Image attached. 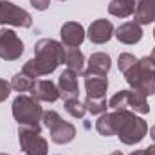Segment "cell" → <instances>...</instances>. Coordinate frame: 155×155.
<instances>
[{"label": "cell", "instance_id": "1", "mask_svg": "<svg viewBox=\"0 0 155 155\" xmlns=\"http://www.w3.org/2000/svg\"><path fill=\"white\" fill-rule=\"evenodd\" d=\"M61 63H65L63 43L52 38H41L35 43V58H31L27 63H24L22 72L25 76L36 79V78L52 74Z\"/></svg>", "mask_w": 155, "mask_h": 155}, {"label": "cell", "instance_id": "2", "mask_svg": "<svg viewBox=\"0 0 155 155\" xmlns=\"http://www.w3.org/2000/svg\"><path fill=\"white\" fill-rule=\"evenodd\" d=\"M116 135L123 144H139L148 135V124L143 117L130 110H114Z\"/></svg>", "mask_w": 155, "mask_h": 155}, {"label": "cell", "instance_id": "3", "mask_svg": "<svg viewBox=\"0 0 155 155\" xmlns=\"http://www.w3.org/2000/svg\"><path fill=\"white\" fill-rule=\"evenodd\" d=\"M123 76L132 90H135L146 97L155 96V63L150 56L139 58L137 63Z\"/></svg>", "mask_w": 155, "mask_h": 155}, {"label": "cell", "instance_id": "4", "mask_svg": "<svg viewBox=\"0 0 155 155\" xmlns=\"http://www.w3.org/2000/svg\"><path fill=\"white\" fill-rule=\"evenodd\" d=\"M11 110L18 124H40L43 116V108L40 101L35 96H25V94H20L15 97Z\"/></svg>", "mask_w": 155, "mask_h": 155}, {"label": "cell", "instance_id": "5", "mask_svg": "<svg viewBox=\"0 0 155 155\" xmlns=\"http://www.w3.org/2000/svg\"><path fill=\"white\" fill-rule=\"evenodd\" d=\"M18 143L24 155H47L49 144L41 137L40 124H18Z\"/></svg>", "mask_w": 155, "mask_h": 155}, {"label": "cell", "instance_id": "6", "mask_svg": "<svg viewBox=\"0 0 155 155\" xmlns=\"http://www.w3.org/2000/svg\"><path fill=\"white\" fill-rule=\"evenodd\" d=\"M43 124L49 128L51 134V141L56 144H69L71 141H74L76 137V126L69 121H63V117L60 116L56 110H45L41 116Z\"/></svg>", "mask_w": 155, "mask_h": 155}, {"label": "cell", "instance_id": "7", "mask_svg": "<svg viewBox=\"0 0 155 155\" xmlns=\"http://www.w3.org/2000/svg\"><path fill=\"white\" fill-rule=\"evenodd\" d=\"M108 108L112 110H130L135 114H150V105L146 101V96L128 88V90H119L116 92L110 101Z\"/></svg>", "mask_w": 155, "mask_h": 155}, {"label": "cell", "instance_id": "8", "mask_svg": "<svg viewBox=\"0 0 155 155\" xmlns=\"http://www.w3.org/2000/svg\"><path fill=\"white\" fill-rule=\"evenodd\" d=\"M0 25H13V27H31L33 25V16L15 5L9 0H0Z\"/></svg>", "mask_w": 155, "mask_h": 155}, {"label": "cell", "instance_id": "9", "mask_svg": "<svg viewBox=\"0 0 155 155\" xmlns=\"http://www.w3.org/2000/svg\"><path fill=\"white\" fill-rule=\"evenodd\" d=\"M24 54V41L13 29H0V58L15 61Z\"/></svg>", "mask_w": 155, "mask_h": 155}, {"label": "cell", "instance_id": "10", "mask_svg": "<svg viewBox=\"0 0 155 155\" xmlns=\"http://www.w3.org/2000/svg\"><path fill=\"white\" fill-rule=\"evenodd\" d=\"M85 29L81 24L78 22H65L60 29V38L63 47H79L83 41H85Z\"/></svg>", "mask_w": 155, "mask_h": 155}, {"label": "cell", "instance_id": "11", "mask_svg": "<svg viewBox=\"0 0 155 155\" xmlns=\"http://www.w3.org/2000/svg\"><path fill=\"white\" fill-rule=\"evenodd\" d=\"M114 25H112V22L110 20H105V18H99V20H94L92 24H90V27H88V31H87V36L88 40L92 41V43H97V45H101V43H107L108 40L114 36Z\"/></svg>", "mask_w": 155, "mask_h": 155}, {"label": "cell", "instance_id": "12", "mask_svg": "<svg viewBox=\"0 0 155 155\" xmlns=\"http://www.w3.org/2000/svg\"><path fill=\"white\" fill-rule=\"evenodd\" d=\"M58 90H60V96L65 99H72L79 96V81H78V74L74 71L67 69L63 71L60 78H58Z\"/></svg>", "mask_w": 155, "mask_h": 155}, {"label": "cell", "instance_id": "13", "mask_svg": "<svg viewBox=\"0 0 155 155\" xmlns=\"http://www.w3.org/2000/svg\"><path fill=\"white\" fill-rule=\"evenodd\" d=\"M87 65L88 67L85 69L83 76L85 74H94V76L107 78L108 72H110V69H112V58L107 52H94V54H90Z\"/></svg>", "mask_w": 155, "mask_h": 155}, {"label": "cell", "instance_id": "14", "mask_svg": "<svg viewBox=\"0 0 155 155\" xmlns=\"http://www.w3.org/2000/svg\"><path fill=\"white\" fill-rule=\"evenodd\" d=\"M31 96H35L38 101H47V103H54L61 97L58 85H54L51 79H36L31 90Z\"/></svg>", "mask_w": 155, "mask_h": 155}, {"label": "cell", "instance_id": "15", "mask_svg": "<svg viewBox=\"0 0 155 155\" xmlns=\"http://www.w3.org/2000/svg\"><path fill=\"white\" fill-rule=\"evenodd\" d=\"M114 36L124 45H134L143 40V29L135 22H124L114 31Z\"/></svg>", "mask_w": 155, "mask_h": 155}, {"label": "cell", "instance_id": "16", "mask_svg": "<svg viewBox=\"0 0 155 155\" xmlns=\"http://www.w3.org/2000/svg\"><path fill=\"white\" fill-rule=\"evenodd\" d=\"M134 22L139 25L155 22V0H135Z\"/></svg>", "mask_w": 155, "mask_h": 155}, {"label": "cell", "instance_id": "17", "mask_svg": "<svg viewBox=\"0 0 155 155\" xmlns=\"http://www.w3.org/2000/svg\"><path fill=\"white\" fill-rule=\"evenodd\" d=\"M85 90L88 97H105L108 90V79L94 74H85Z\"/></svg>", "mask_w": 155, "mask_h": 155}, {"label": "cell", "instance_id": "18", "mask_svg": "<svg viewBox=\"0 0 155 155\" xmlns=\"http://www.w3.org/2000/svg\"><path fill=\"white\" fill-rule=\"evenodd\" d=\"M65 65L67 69L74 71L78 76L85 72V56L78 47H65Z\"/></svg>", "mask_w": 155, "mask_h": 155}, {"label": "cell", "instance_id": "19", "mask_svg": "<svg viewBox=\"0 0 155 155\" xmlns=\"http://www.w3.org/2000/svg\"><path fill=\"white\" fill-rule=\"evenodd\" d=\"M135 11V0H110L108 13L116 18H128Z\"/></svg>", "mask_w": 155, "mask_h": 155}, {"label": "cell", "instance_id": "20", "mask_svg": "<svg viewBox=\"0 0 155 155\" xmlns=\"http://www.w3.org/2000/svg\"><path fill=\"white\" fill-rule=\"evenodd\" d=\"M96 130L103 137H112L116 135V121H114V112H105L96 121Z\"/></svg>", "mask_w": 155, "mask_h": 155}, {"label": "cell", "instance_id": "21", "mask_svg": "<svg viewBox=\"0 0 155 155\" xmlns=\"http://www.w3.org/2000/svg\"><path fill=\"white\" fill-rule=\"evenodd\" d=\"M35 81L36 79L25 76L24 72H18V74H15L13 79H11V88L15 92H31L33 87H35Z\"/></svg>", "mask_w": 155, "mask_h": 155}, {"label": "cell", "instance_id": "22", "mask_svg": "<svg viewBox=\"0 0 155 155\" xmlns=\"http://www.w3.org/2000/svg\"><path fill=\"white\" fill-rule=\"evenodd\" d=\"M83 105H85L87 112H90L92 116H101V114H105L107 108H108L107 97H88V96H87V99H85Z\"/></svg>", "mask_w": 155, "mask_h": 155}, {"label": "cell", "instance_id": "23", "mask_svg": "<svg viewBox=\"0 0 155 155\" xmlns=\"http://www.w3.org/2000/svg\"><path fill=\"white\" fill-rule=\"evenodd\" d=\"M63 103H65V110H67L72 117H76V119H83V116L87 114V108H85V105L79 101V97L65 99Z\"/></svg>", "mask_w": 155, "mask_h": 155}, {"label": "cell", "instance_id": "24", "mask_svg": "<svg viewBox=\"0 0 155 155\" xmlns=\"http://www.w3.org/2000/svg\"><path fill=\"white\" fill-rule=\"evenodd\" d=\"M137 60L139 58H135L134 54H130V52H123V54H119V60H117V65H119V71L123 72V74H126L135 63H137Z\"/></svg>", "mask_w": 155, "mask_h": 155}, {"label": "cell", "instance_id": "25", "mask_svg": "<svg viewBox=\"0 0 155 155\" xmlns=\"http://www.w3.org/2000/svg\"><path fill=\"white\" fill-rule=\"evenodd\" d=\"M9 94H11V83L0 78V103L5 101L9 97Z\"/></svg>", "mask_w": 155, "mask_h": 155}, {"label": "cell", "instance_id": "26", "mask_svg": "<svg viewBox=\"0 0 155 155\" xmlns=\"http://www.w3.org/2000/svg\"><path fill=\"white\" fill-rule=\"evenodd\" d=\"M31 5L36 9V11H45L49 5H51V0H29Z\"/></svg>", "mask_w": 155, "mask_h": 155}, {"label": "cell", "instance_id": "27", "mask_svg": "<svg viewBox=\"0 0 155 155\" xmlns=\"http://www.w3.org/2000/svg\"><path fill=\"white\" fill-rule=\"evenodd\" d=\"M143 155H155V144L148 146V148H144V150H143Z\"/></svg>", "mask_w": 155, "mask_h": 155}, {"label": "cell", "instance_id": "28", "mask_svg": "<svg viewBox=\"0 0 155 155\" xmlns=\"http://www.w3.org/2000/svg\"><path fill=\"white\" fill-rule=\"evenodd\" d=\"M150 137L153 139V143H155V124L152 126V128H150Z\"/></svg>", "mask_w": 155, "mask_h": 155}, {"label": "cell", "instance_id": "29", "mask_svg": "<svg viewBox=\"0 0 155 155\" xmlns=\"http://www.w3.org/2000/svg\"><path fill=\"white\" fill-rule=\"evenodd\" d=\"M130 155H143V150H135V152H132Z\"/></svg>", "mask_w": 155, "mask_h": 155}, {"label": "cell", "instance_id": "30", "mask_svg": "<svg viewBox=\"0 0 155 155\" xmlns=\"http://www.w3.org/2000/svg\"><path fill=\"white\" fill-rule=\"evenodd\" d=\"M150 58L153 60V63H155V49H153V51H152V54H150Z\"/></svg>", "mask_w": 155, "mask_h": 155}, {"label": "cell", "instance_id": "31", "mask_svg": "<svg viewBox=\"0 0 155 155\" xmlns=\"http://www.w3.org/2000/svg\"><path fill=\"white\" fill-rule=\"evenodd\" d=\"M110 155H123V153H121V152H112Z\"/></svg>", "mask_w": 155, "mask_h": 155}, {"label": "cell", "instance_id": "32", "mask_svg": "<svg viewBox=\"0 0 155 155\" xmlns=\"http://www.w3.org/2000/svg\"><path fill=\"white\" fill-rule=\"evenodd\" d=\"M153 40H155V29H153Z\"/></svg>", "mask_w": 155, "mask_h": 155}, {"label": "cell", "instance_id": "33", "mask_svg": "<svg viewBox=\"0 0 155 155\" xmlns=\"http://www.w3.org/2000/svg\"><path fill=\"white\" fill-rule=\"evenodd\" d=\"M0 155H9V153H0Z\"/></svg>", "mask_w": 155, "mask_h": 155}, {"label": "cell", "instance_id": "34", "mask_svg": "<svg viewBox=\"0 0 155 155\" xmlns=\"http://www.w3.org/2000/svg\"><path fill=\"white\" fill-rule=\"evenodd\" d=\"M60 2H65V0H60Z\"/></svg>", "mask_w": 155, "mask_h": 155}]
</instances>
